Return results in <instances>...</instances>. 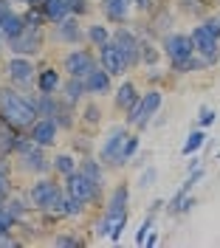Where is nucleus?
Wrapping results in <instances>:
<instances>
[{"label":"nucleus","mask_w":220,"mask_h":248,"mask_svg":"<svg viewBox=\"0 0 220 248\" xmlns=\"http://www.w3.org/2000/svg\"><path fill=\"white\" fill-rule=\"evenodd\" d=\"M40 113L34 105V88L31 91H17L12 85H0V122L17 133H26L34 124Z\"/></svg>","instance_id":"obj_1"},{"label":"nucleus","mask_w":220,"mask_h":248,"mask_svg":"<svg viewBox=\"0 0 220 248\" xmlns=\"http://www.w3.org/2000/svg\"><path fill=\"white\" fill-rule=\"evenodd\" d=\"M127 136H130V127H127L125 122L108 124V130L102 133V141L96 144V158H99V161H102L110 172L127 170V161H125Z\"/></svg>","instance_id":"obj_2"},{"label":"nucleus","mask_w":220,"mask_h":248,"mask_svg":"<svg viewBox=\"0 0 220 248\" xmlns=\"http://www.w3.org/2000/svg\"><path fill=\"white\" fill-rule=\"evenodd\" d=\"M12 161H15V175L29 178V181L51 172V150L34 144L29 136H23V141H20V147H17Z\"/></svg>","instance_id":"obj_3"},{"label":"nucleus","mask_w":220,"mask_h":248,"mask_svg":"<svg viewBox=\"0 0 220 248\" xmlns=\"http://www.w3.org/2000/svg\"><path fill=\"white\" fill-rule=\"evenodd\" d=\"M161 108H164V88H158V85H147V88H141L139 102L122 116V122H125L130 130L144 133V130L153 124V119L161 113Z\"/></svg>","instance_id":"obj_4"},{"label":"nucleus","mask_w":220,"mask_h":248,"mask_svg":"<svg viewBox=\"0 0 220 248\" xmlns=\"http://www.w3.org/2000/svg\"><path fill=\"white\" fill-rule=\"evenodd\" d=\"M63 178H57L54 172L48 175H40V178H31L29 186H26V198L31 203V209L37 215H54L57 203L63 198Z\"/></svg>","instance_id":"obj_5"},{"label":"nucleus","mask_w":220,"mask_h":248,"mask_svg":"<svg viewBox=\"0 0 220 248\" xmlns=\"http://www.w3.org/2000/svg\"><path fill=\"white\" fill-rule=\"evenodd\" d=\"M3 82L12 85L17 91H31L34 88V77H37V65L40 62L34 57H23V54H6L3 60Z\"/></svg>","instance_id":"obj_6"},{"label":"nucleus","mask_w":220,"mask_h":248,"mask_svg":"<svg viewBox=\"0 0 220 248\" xmlns=\"http://www.w3.org/2000/svg\"><path fill=\"white\" fill-rule=\"evenodd\" d=\"M175 23H178V9H175V3H170V0H158L156 9H153L147 17H141L136 26H139V31H141L144 37L161 40L167 31L175 29Z\"/></svg>","instance_id":"obj_7"},{"label":"nucleus","mask_w":220,"mask_h":248,"mask_svg":"<svg viewBox=\"0 0 220 248\" xmlns=\"http://www.w3.org/2000/svg\"><path fill=\"white\" fill-rule=\"evenodd\" d=\"M63 189L68 195H74L77 201H82L85 206H94V209H102L105 206V195H108V186L96 184L91 181L88 175H82V172H71L68 178H63Z\"/></svg>","instance_id":"obj_8"},{"label":"nucleus","mask_w":220,"mask_h":248,"mask_svg":"<svg viewBox=\"0 0 220 248\" xmlns=\"http://www.w3.org/2000/svg\"><path fill=\"white\" fill-rule=\"evenodd\" d=\"M48 48V26H26L17 37L6 40V54H23V57H43Z\"/></svg>","instance_id":"obj_9"},{"label":"nucleus","mask_w":220,"mask_h":248,"mask_svg":"<svg viewBox=\"0 0 220 248\" xmlns=\"http://www.w3.org/2000/svg\"><path fill=\"white\" fill-rule=\"evenodd\" d=\"M77 46H88L85 43L82 17L68 15L60 23H51L48 26V48H77Z\"/></svg>","instance_id":"obj_10"},{"label":"nucleus","mask_w":220,"mask_h":248,"mask_svg":"<svg viewBox=\"0 0 220 248\" xmlns=\"http://www.w3.org/2000/svg\"><path fill=\"white\" fill-rule=\"evenodd\" d=\"M110 40L122 48L127 65H130V74H133V71H141V40H144V34L139 31L136 23L113 26V37H110Z\"/></svg>","instance_id":"obj_11"},{"label":"nucleus","mask_w":220,"mask_h":248,"mask_svg":"<svg viewBox=\"0 0 220 248\" xmlns=\"http://www.w3.org/2000/svg\"><path fill=\"white\" fill-rule=\"evenodd\" d=\"M60 68H63L65 77H79V79H85L91 71H96V68H99L96 48H91V46L68 48L63 57H60Z\"/></svg>","instance_id":"obj_12"},{"label":"nucleus","mask_w":220,"mask_h":248,"mask_svg":"<svg viewBox=\"0 0 220 248\" xmlns=\"http://www.w3.org/2000/svg\"><path fill=\"white\" fill-rule=\"evenodd\" d=\"M158 46H161V51H164V60L170 62H181L187 60V57H192L195 54V43H192V34L189 31H167L161 40H158Z\"/></svg>","instance_id":"obj_13"},{"label":"nucleus","mask_w":220,"mask_h":248,"mask_svg":"<svg viewBox=\"0 0 220 248\" xmlns=\"http://www.w3.org/2000/svg\"><path fill=\"white\" fill-rule=\"evenodd\" d=\"M192 34V43H195V54H201L212 68L220 65V37L212 29H206L201 20H195V26L189 29Z\"/></svg>","instance_id":"obj_14"},{"label":"nucleus","mask_w":220,"mask_h":248,"mask_svg":"<svg viewBox=\"0 0 220 248\" xmlns=\"http://www.w3.org/2000/svg\"><path fill=\"white\" fill-rule=\"evenodd\" d=\"M26 136H29L34 144L46 147V150H57V147H60V139H63V130H60V124L54 122L51 116H37L34 124L26 130Z\"/></svg>","instance_id":"obj_15"},{"label":"nucleus","mask_w":220,"mask_h":248,"mask_svg":"<svg viewBox=\"0 0 220 248\" xmlns=\"http://www.w3.org/2000/svg\"><path fill=\"white\" fill-rule=\"evenodd\" d=\"M96 57H99V65H102L113 79H122V77L130 74V65H127L125 54H122V48L116 46L113 40L105 43L102 48H96Z\"/></svg>","instance_id":"obj_16"},{"label":"nucleus","mask_w":220,"mask_h":248,"mask_svg":"<svg viewBox=\"0 0 220 248\" xmlns=\"http://www.w3.org/2000/svg\"><path fill=\"white\" fill-rule=\"evenodd\" d=\"M139 96H141V85H139L133 77H122L119 79V85H116L113 93H110V99H113V110H116L119 116H125L127 110L139 102Z\"/></svg>","instance_id":"obj_17"},{"label":"nucleus","mask_w":220,"mask_h":248,"mask_svg":"<svg viewBox=\"0 0 220 248\" xmlns=\"http://www.w3.org/2000/svg\"><path fill=\"white\" fill-rule=\"evenodd\" d=\"M96 12L102 15L105 23L110 26H122V23H133V0H96Z\"/></svg>","instance_id":"obj_18"},{"label":"nucleus","mask_w":220,"mask_h":248,"mask_svg":"<svg viewBox=\"0 0 220 248\" xmlns=\"http://www.w3.org/2000/svg\"><path fill=\"white\" fill-rule=\"evenodd\" d=\"M63 68L60 62H40L37 65V77H34V91L37 93H60L63 88Z\"/></svg>","instance_id":"obj_19"},{"label":"nucleus","mask_w":220,"mask_h":248,"mask_svg":"<svg viewBox=\"0 0 220 248\" xmlns=\"http://www.w3.org/2000/svg\"><path fill=\"white\" fill-rule=\"evenodd\" d=\"M105 116H108V110L102 105V99H96V96H88L82 105H79V130H99L102 124H105Z\"/></svg>","instance_id":"obj_20"},{"label":"nucleus","mask_w":220,"mask_h":248,"mask_svg":"<svg viewBox=\"0 0 220 248\" xmlns=\"http://www.w3.org/2000/svg\"><path fill=\"white\" fill-rule=\"evenodd\" d=\"M102 212L116 215V212H130V181H116L105 195Z\"/></svg>","instance_id":"obj_21"},{"label":"nucleus","mask_w":220,"mask_h":248,"mask_svg":"<svg viewBox=\"0 0 220 248\" xmlns=\"http://www.w3.org/2000/svg\"><path fill=\"white\" fill-rule=\"evenodd\" d=\"M85 88H88V96H96V99H108L110 93H113V77H110L108 71L99 65L96 71H91L88 77H85Z\"/></svg>","instance_id":"obj_22"},{"label":"nucleus","mask_w":220,"mask_h":248,"mask_svg":"<svg viewBox=\"0 0 220 248\" xmlns=\"http://www.w3.org/2000/svg\"><path fill=\"white\" fill-rule=\"evenodd\" d=\"M77 170H79V155L74 150H54L51 153V172L57 178H68Z\"/></svg>","instance_id":"obj_23"},{"label":"nucleus","mask_w":220,"mask_h":248,"mask_svg":"<svg viewBox=\"0 0 220 248\" xmlns=\"http://www.w3.org/2000/svg\"><path fill=\"white\" fill-rule=\"evenodd\" d=\"M54 122L60 124V130H63V136H71L74 130L79 127V108L74 105H68L63 96H60V105H57V113L51 116Z\"/></svg>","instance_id":"obj_24"},{"label":"nucleus","mask_w":220,"mask_h":248,"mask_svg":"<svg viewBox=\"0 0 220 248\" xmlns=\"http://www.w3.org/2000/svg\"><path fill=\"white\" fill-rule=\"evenodd\" d=\"M79 172L82 175H88L91 181H96V184H102V186H108V175H110V170L96 158V153H91V155H79Z\"/></svg>","instance_id":"obj_25"},{"label":"nucleus","mask_w":220,"mask_h":248,"mask_svg":"<svg viewBox=\"0 0 220 248\" xmlns=\"http://www.w3.org/2000/svg\"><path fill=\"white\" fill-rule=\"evenodd\" d=\"M6 209L12 212V217L17 220V226L26 223V220H31V217L37 215V212L31 209V203H29V198H26V192H17V189L6 198Z\"/></svg>","instance_id":"obj_26"},{"label":"nucleus","mask_w":220,"mask_h":248,"mask_svg":"<svg viewBox=\"0 0 220 248\" xmlns=\"http://www.w3.org/2000/svg\"><path fill=\"white\" fill-rule=\"evenodd\" d=\"M60 96H63L68 105L79 108L85 99H88V88H85V79L79 77H65L63 79V88H60Z\"/></svg>","instance_id":"obj_27"},{"label":"nucleus","mask_w":220,"mask_h":248,"mask_svg":"<svg viewBox=\"0 0 220 248\" xmlns=\"http://www.w3.org/2000/svg\"><path fill=\"white\" fill-rule=\"evenodd\" d=\"M23 29H26L23 9L12 6L9 12H3V15H0V37H3V40H12V37H17Z\"/></svg>","instance_id":"obj_28"},{"label":"nucleus","mask_w":220,"mask_h":248,"mask_svg":"<svg viewBox=\"0 0 220 248\" xmlns=\"http://www.w3.org/2000/svg\"><path fill=\"white\" fill-rule=\"evenodd\" d=\"M110 37H113V26L105 20H94L85 26V43L91 48H102L105 43H110Z\"/></svg>","instance_id":"obj_29"},{"label":"nucleus","mask_w":220,"mask_h":248,"mask_svg":"<svg viewBox=\"0 0 220 248\" xmlns=\"http://www.w3.org/2000/svg\"><path fill=\"white\" fill-rule=\"evenodd\" d=\"M173 3L178 9V15L189 17V20H204L209 12H215L212 0H173Z\"/></svg>","instance_id":"obj_30"},{"label":"nucleus","mask_w":220,"mask_h":248,"mask_svg":"<svg viewBox=\"0 0 220 248\" xmlns=\"http://www.w3.org/2000/svg\"><path fill=\"white\" fill-rule=\"evenodd\" d=\"M209 68H212V65H209L201 54H192V57H187V60L170 65L173 77H192V74H201V71H209Z\"/></svg>","instance_id":"obj_31"},{"label":"nucleus","mask_w":220,"mask_h":248,"mask_svg":"<svg viewBox=\"0 0 220 248\" xmlns=\"http://www.w3.org/2000/svg\"><path fill=\"white\" fill-rule=\"evenodd\" d=\"M40 12L51 26V23H60L63 17L71 15V6H68V0H40Z\"/></svg>","instance_id":"obj_32"},{"label":"nucleus","mask_w":220,"mask_h":248,"mask_svg":"<svg viewBox=\"0 0 220 248\" xmlns=\"http://www.w3.org/2000/svg\"><path fill=\"white\" fill-rule=\"evenodd\" d=\"M161 62H164V51L158 46V40L144 37L141 40V68H156Z\"/></svg>","instance_id":"obj_33"},{"label":"nucleus","mask_w":220,"mask_h":248,"mask_svg":"<svg viewBox=\"0 0 220 248\" xmlns=\"http://www.w3.org/2000/svg\"><path fill=\"white\" fill-rule=\"evenodd\" d=\"M206 144H209V136H206V130H204V127H195V130H189V136H187V141H184V147H181V153L189 158V155L201 153Z\"/></svg>","instance_id":"obj_34"},{"label":"nucleus","mask_w":220,"mask_h":248,"mask_svg":"<svg viewBox=\"0 0 220 248\" xmlns=\"http://www.w3.org/2000/svg\"><path fill=\"white\" fill-rule=\"evenodd\" d=\"M108 215V212H105ZM130 223V212H116V215H108V226H110V234H108V243H119L125 237V229Z\"/></svg>","instance_id":"obj_35"},{"label":"nucleus","mask_w":220,"mask_h":248,"mask_svg":"<svg viewBox=\"0 0 220 248\" xmlns=\"http://www.w3.org/2000/svg\"><path fill=\"white\" fill-rule=\"evenodd\" d=\"M88 243L82 234L77 232H71V229H60V232L51 237V246H57V248H82Z\"/></svg>","instance_id":"obj_36"},{"label":"nucleus","mask_w":220,"mask_h":248,"mask_svg":"<svg viewBox=\"0 0 220 248\" xmlns=\"http://www.w3.org/2000/svg\"><path fill=\"white\" fill-rule=\"evenodd\" d=\"M158 184V167L156 164H144L139 178H136V189H150Z\"/></svg>","instance_id":"obj_37"},{"label":"nucleus","mask_w":220,"mask_h":248,"mask_svg":"<svg viewBox=\"0 0 220 248\" xmlns=\"http://www.w3.org/2000/svg\"><path fill=\"white\" fill-rule=\"evenodd\" d=\"M108 234H110L108 215H105L102 209H96V217H94V223H91V237H94V240H108Z\"/></svg>","instance_id":"obj_38"},{"label":"nucleus","mask_w":220,"mask_h":248,"mask_svg":"<svg viewBox=\"0 0 220 248\" xmlns=\"http://www.w3.org/2000/svg\"><path fill=\"white\" fill-rule=\"evenodd\" d=\"M156 212H147V217H144L141 220V226H139V229H136V237H133V240H136V246H144V240H147V234L153 232V229H156Z\"/></svg>","instance_id":"obj_39"},{"label":"nucleus","mask_w":220,"mask_h":248,"mask_svg":"<svg viewBox=\"0 0 220 248\" xmlns=\"http://www.w3.org/2000/svg\"><path fill=\"white\" fill-rule=\"evenodd\" d=\"M204 178H206V167H204V164H201V167H195V170H189L187 181L181 184V189H184V192H192V189H195V186L201 184Z\"/></svg>","instance_id":"obj_40"},{"label":"nucleus","mask_w":220,"mask_h":248,"mask_svg":"<svg viewBox=\"0 0 220 248\" xmlns=\"http://www.w3.org/2000/svg\"><path fill=\"white\" fill-rule=\"evenodd\" d=\"M23 20H26V26H48L43 12H40V6H26L23 9Z\"/></svg>","instance_id":"obj_41"},{"label":"nucleus","mask_w":220,"mask_h":248,"mask_svg":"<svg viewBox=\"0 0 220 248\" xmlns=\"http://www.w3.org/2000/svg\"><path fill=\"white\" fill-rule=\"evenodd\" d=\"M15 229H17V220L6 209V201H0V232H15Z\"/></svg>","instance_id":"obj_42"},{"label":"nucleus","mask_w":220,"mask_h":248,"mask_svg":"<svg viewBox=\"0 0 220 248\" xmlns=\"http://www.w3.org/2000/svg\"><path fill=\"white\" fill-rule=\"evenodd\" d=\"M218 122V113H215V108H209V105H204V108L198 110V124L195 127H209V124H215Z\"/></svg>","instance_id":"obj_43"},{"label":"nucleus","mask_w":220,"mask_h":248,"mask_svg":"<svg viewBox=\"0 0 220 248\" xmlns=\"http://www.w3.org/2000/svg\"><path fill=\"white\" fill-rule=\"evenodd\" d=\"M68 6H71V15L77 17H85L94 12V0H68Z\"/></svg>","instance_id":"obj_44"},{"label":"nucleus","mask_w":220,"mask_h":248,"mask_svg":"<svg viewBox=\"0 0 220 248\" xmlns=\"http://www.w3.org/2000/svg\"><path fill=\"white\" fill-rule=\"evenodd\" d=\"M26 240L20 237V232H0V248H15V246H23Z\"/></svg>","instance_id":"obj_45"},{"label":"nucleus","mask_w":220,"mask_h":248,"mask_svg":"<svg viewBox=\"0 0 220 248\" xmlns=\"http://www.w3.org/2000/svg\"><path fill=\"white\" fill-rule=\"evenodd\" d=\"M156 6H158V0H133V9H136V15L139 17H147Z\"/></svg>","instance_id":"obj_46"},{"label":"nucleus","mask_w":220,"mask_h":248,"mask_svg":"<svg viewBox=\"0 0 220 248\" xmlns=\"http://www.w3.org/2000/svg\"><path fill=\"white\" fill-rule=\"evenodd\" d=\"M144 246H147V248H156V246H158V229H153V232L147 234V240H144Z\"/></svg>","instance_id":"obj_47"},{"label":"nucleus","mask_w":220,"mask_h":248,"mask_svg":"<svg viewBox=\"0 0 220 248\" xmlns=\"http://www.w3.org/2000/svg\"><path fill=\"white\" fill-rule=\"evenodd\" d=\"M195 167H201V153L189 155V161H187V172H189V170H195Z\"/></svg>","instance_id":"obj_48"},{"label":"nucleus","mask_w":220,"mask_h":248,"mask_svg":"<svg viewBox=\"0 0 220 248\" xmlns=\"http://www.w3.org/2000/svg\"><path fill=\"white\" fill-rule=\"evenodd\" d=\"M15 6H20V9H26V6H40V0H12Z\"/></svg>","instance_id":"obj_49"},{"label":"nucleus","mask_w":220,"mask_h":248,"mask_svg":"<svg viewBox=\"0 0 220 248\" xmlns=\"http://www.w3.org/2000/svg\"><path fill=\"white\" fill-rule=\"evenodd\" d=\"M12 6H15V3H12V0H0V15H3V12H9V9H12Z\"/></svg>","instance_id":"obj_50"},{"label":"nucleus","mask_w":220,"mask_h":248,"mask_svg":"<svg viewBox=\"0 0 220 248\" xmlns=\"http://www.w3.org/2000/svg\"><path fill=\"white\" fill-rule=\"evenodd\" d=\"M212 6H215V9H220V0H212Z\"/></svg>","instance_id":"obj_51"},{"label":"nucleus","mask_w":220,"mask_h":248,"mask_svg":"<svg viewBox=\"0 0 220 248\" xmlns=\"http://www.w3.org/2000/svg\"><path fill=\"white\" fill-rule=\"evenodd\" d=\"M215 17H218V23H220V9H215Z\"/></svg>","instance_id":"obj_52"},{"label":"nucleus","mask_w":220,"mask_h":248,"mask_svg":"<svg viewBox=\"0 0 220 248\" xmlns=\"http://www.w3.org/2000/svg\"><path fill=\"white\" fill-rule=\"evenodd\" d=\"M0 85H3V65H0Z\"/></svg>","instance_id":"obj_53"}]
</instances>
